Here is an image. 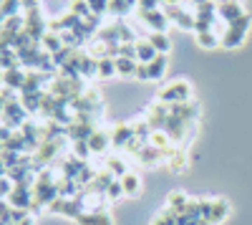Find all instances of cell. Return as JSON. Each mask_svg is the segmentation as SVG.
I'll return each instance as SVG.
<instances>
[{"label":"cell","mask_w":252,"mask_h":225,"mask_svg":"<svg viewBox=\"0 0 252 225\" xmlns=\"http://www.w3.org/2000/svg\"><path fill=\"white\" fill-rule=\"evenodd\" d=\"M169 112H172V104H161V101H157L154 107H149V112H146V124L152 127V132L164 129L166 119H169Z\"/></svg>","instance_id":"obj_9"},{"label":"cell","mask_w":252,"mask_h":225,"mask_svg":"<svg viewBox=\"0 0 252 225\" xmlns=\"http://www.w3.org/2000/svg\"><path fill=\"white\" fill-rule=\"evenodd\" d=\"M20 8H23L20 0H5V3L0 5V13H3L5 18H13V15H20Z\"/></svg>","instance_id":"obj_39"},{"label":"cell","mask_w":252,"mask_h":225,"mask_svg":"<svg viewBox=\"0 0 252 225\" xmlns=\"http://www.w3.org/2000/svg\"><path fill=\"white\" fill-rule=\"evenodd\" d=\"M48 210L53 215H63V218H71V220H78L83 213H86L78 197H56L48 205Z\"/></svg>","instance_id":"obj_4"},{"label":"cell","mask_w":252,"mask_h":225,"mask_svg":"<svg viewBox=\"0 0 252 225\" xmlns=\"http://www.w3.org/2000/svg\"><path fill=\"white\" fill-rule=\"evenodd\" d=\"M106 170L114 175V177H124L126 172H129V170H126V162L124 159H119V157H111V159H106Z\"/></svg>","instance_id":"obj_37"},{"label":"cell","mask_w":252,"mask_h":225,"mask_svg":"<svg viewBox=\"0 0 252 225\" xmlns=\"http://www.w3.org/2000/svg\"><path fill=\"white\" fill-rule=\"evenodd\" d=\"M199 205H202V218H207L212 225L222 223L229 215V202L222 200V197H215V200L204 197V200H199Z\"/></svg>","instance_id":"obj_5"},{"label":"cell","mask_w":252,"mask_h":225,"mask_svg":"<svg viewBox=\"0 0 252 225\" xmlns=\"http://www.w3.org/2000/svg\"><path fill=\"white\" fill-rule=\"evenodd\" d=\"M56 197H61L58 195V188H56V180H53V172L46 167V170L38 172V180H35V185H33V205H31V210L35 213V210L48 208Z\"/></svg>","instance_id":"obj_1"},{"label":"cell","mask_w":252,"mask_h":225,"mask_svg":"<svg viewBox=\"0 0 252 225\" xmlns=\"http://www.w3.org/2000/svg\"><path fill=\"white\" fill-rule=\"evenodd\" d=\"M149 145H152V147H157V150H161V152H166V150L172 147V139L166 137V132H161V129H159V132H152Z\"/></svg>","instance_id":"obj_33"},{"label":"cell","mask_w":252,"mask_h":225,"mask_svg":"<svg viewBox=\"0 0 252 225\" xmlns=\"http://www.w3.org/2000/svg\"><path fill=\"white\" fill-rule=\"evenodd\" d=\"M134 78H139V81H152V78H149V66H146V64H139Z\"/></svg>","instance_id":"obj_46"},{"label":"cell","mask_w":252,"mask_h":225,"mask_svg":"<svg viewBox=\"0 0 252 225\" xmlns=\"http://www.w3.org/2000/svg\"><path fill=\"white\" fill-rule=\"evenodd\" d=\"M40 48H43L46 53H58L61 48H66V46H63V38L58 36V33H53V31H48L43 38H40Z\"/></svg>","instance_id":"obj_24"},{"label":"cell","mask_w":252,"mask_h":225,"mask_svg":"<svg viewBox=\"0 0 252 225\" xmlns=\"http://www.w3.org/2000/svg\"><path fill=\"white\" fill-rule=\"evenodd\" d=\"M26 137L23 134H20V129L18 132H13L10 134V139L5 142V150H10V152H18V154H26Z\"/></svg>","instance_id":"obj_31"},{"label":"cell","mask_w":252,"mask_h":225,"mask_svg":"<svg viewBox=\"0 0 252 225\" xmlns=\"http://www.w3.org/2000/svg\"><path fill=\"white\" fill-rule=\"evenodd\" d=\"M159 5H161V0H139L136 3L139 10H159Z\"/></svg>","instance_id":"obj_45"},{"label":"cell","mask_w":252,"mask_h":225,"mask_svg":"<svg viewBox=\"0 0 252 225\" xmlns=\"http://www.w3.org/2000/svg\"><path fill=\"white\" fill-rule=\"evenodd\" d=\"M26 33L35 40V43H40V38L48 33V23L43 20V15H40V8L28 10V15H26Z\"/></svg>","instance_id":"obj_7"},{"label":"cell","mask_w":252,"mask_h":225,"mask_svg":"<svg viewBox=\"0 0 252 225\" xmlns=\"http://www.w3.org/2000/svg\"><path fill=\"white\" fill-rule=\"evenodd\" d=\"M13 188H15V182H13L10 177H0V197H3V200H8V197H10Z\"/></svg>","instance_id":"obj_42"},{"label":"cell","mask_w":252,"mask_h":225,"mask_svg":"<svg viewBox=\"0 0 252 225\" xmlns=\"http://www.w3.org/2000/svg\"><path fill=\"white\" fill-rule=\"evenodd\" d=\"M26 109H23V104L20 101H10V104H5V109H3V114H0V124H5V127H23L26 124Z\"/></svg>","instance_id":"obj_8"},{"label":"cell","mask_w":252,"mask_h":225,"mask_svg":"<svg viewBox=\"0 0 252 225\" xmlns=\"http://www.w3.org/2000/svg\"><path fill=\"white\" fill-rule=\"evenodd\" d=\"M0 225H10V223H0Z\"/></svg>","instance_id":"obj_54"},{"label":"cell","mask_w":252,"mask_h":225,"mask_svg":"<svg viewBox=\"0 0 252 225\" xmlns=\"http://www.w3.org/2000/svg\"><path fill=\"white\" fill-rule=\"evenodd\" d=\"M189 202H192V200H189L184 192H172L169 195V210H174L177 215H182L189 208Z\"/></svg>","instance_id":"obj_29"},{"label":"cell","mask_w":252,"mask_h":225,"mask_svg":"<svg viewBox=\"0 0 252 225\" xmlns=\"http://www.w3.org/2000/svg\"><path fill=\"white\" fill-rule=\"evenodd\" d=\"M26 78H28V74H26L23 69H10V71H3V86H8V89H13V91H23Z\"/></svg>","instance_id":"obj_16"},{"label":"cell","mask_w":252,"mask_h":225,"mask_svg":"<svg viewBox=\"0 0 252 225\" xmlns=\"http://www.w3.org/2000/svg\"><path fill=\"white\" fill-rule=\"evenodd\" d=\"M134 137L136 139H141L144 145H149V137H152V127L146 124V119H139V121H134Z\"/></svg>","instance_id":"obj_35"},{"label":"cell","mask_w":252,"mask_h":225,"mask_svg":"<svg viewBox=\"0 0 252 225\" xmlns=\"http://www.w3.org/2000/svg\"><path fill=\"white\" fill-rule=\"evenodd\" d=\"M86 167V159H78L76 154H68L66 159L61 162V175L63 177H71V180H78V175Z\"/></svg>","instance_id":"obj_14"},{"label":"cell","mask_w":252,"mask_h":225,"mask_svg":"<svg viewBox=\"0 0 252 225\" xmlns=\"http://www.w3.org/2000/svg\"><path fill=\"white\" fill-rule=\"evenodd\" d=\"M18 225H35V220H33V218H31V215H28V218H26V220H23V223H18Z\"/></svg>","instance_id":"obj_50"},{"label":"cell","mask_w":252,"mask_h":225,"mask_svg":"<svg viewBox=\"0 0 252 225\" xmlns=\"http://www.w3.org/2000/svg\"><path fill=\"white\" fill-rule=\"evenodd\" d=\"M121 195H124V188H121V180H114L111 185L106 188V197H109V200H119Z\"/></svg>","instance_id":"obj_43"},{"label":"cell","mask_w":252,"mask_h":225,"mask_svg":"<svg viewBox=\"0 0 252 225\" xmlns=\"http://www.w3.org/2000/svg\"><path fill=\"white\" fill-rule=\"evenodd\" d=\"M8 69V58H5V53L0 51V71H5Z\"/></svg>","instance_id":"obj_48"},{"label":"cell","mask_w":252,"mask_h":225,"mask_svg":"<svg viewBox=\"0 0 252 225\" xmlns=\"http://www.w3.org/2000/svg\"><path fill=\"white\" fill-rule=\"evenodd\" d=\"M20 3H23L26 10H35L38 8V0H20Z\"/></svg>","instance_id":"obj_47"},{"label":"cell","mask_w":252,"mask_h":225,"mask_svg":"<svg viewBox=\"0 0 252 225\" xmlns=\"http://www.w3.org/2000/svg\"><path fill=\"white\" fill-rule=\"evenodd\" d=\"M131 8H134V3H129V0H109V13L111 15L124 18L126 13H131Z\"/></svg>","instance_id":"obj_34"},{"label":"cell","mask_w":252,"mask_h":225,"mask_svg":"<svg viewBox=\"0 0 252 225\" xmlns=\"http://www.w3.org/2000/svg\"><path fill=\"white\" fill-rule=\"evenodd\" d=\"M157 56L159 53L154 51V46L149 43V40H136V61L139 64H152Z\"/></svg>","instance_id":"obj_25"},{"label":"cell","mask_w":252,"mask_h":225,"mask_svg":"<svg viewBox=\"0 0 252 225\" xmlns=\"http://www.w3.org/2000/svg\"><path fill=\"white\" fill-rule=\"evenodd\" d=\"M131 137H134V127L131 124H116V129L111 132V145L124 150L126 145H129Z\"/></svg>","instance_id":"obj_19"},{"label":"cell","mask_w":252,"mask_h":225,"mask_svg":"<svg viewBox=\"0 0 252 225\" xmlns=\"http://www.w3.org/2000/svg\"><path fill=\"white\" fill-rule=\"evenodd\" d=\"M8 202L13 208H20V210H31L33 205V188H26V185H15Z\"/></svg>","instance_id":"obj_12"},{"label":"cell","mask_w":252,"mask_h":225,"mask_svg":"<svg viewBox=\"0 0 252 225\" xmlns=\"http://www.w3.org/2000/svg\"><path fill=\"white\" fill-rule=\"evenodd\" d=\"M111 145V134H106V132H101V129H96L94 134H91V139H89V150H91V154H101V152H106V147Z\"/></svg>","instance_id":"obj_21"},{"label":"cell","mask_w":252,"mask_h":225,"mask_svg":"<svg viewBox=\"0 0 252 225\" xmlns=\"http://www.w3.org/2000/svg\"><path fill=\"white\" fill-rule=\"evenodd\" d=\"M217 15L229 26V23H235V20H240L242 15H247V13L242 10L240 0H224V3H217Z\"/></svg>","instance_id":"obj_11"},{"label":"cell","mask_w":252,"mask_h":225,"mask_svg":"<svg viewBox=\"0 0 252 225\" xmlns=\"http://www.w3.org/2000/svg\"><path fill=\"white\" fill-rule=\"evenodd\" d=\"M164 159H166V165H169V170H174V172L187 170V150L184 147H169Z\"/></svg>","instance_id":"obj_15"},{"label":"cell","mask_w":252,"mask_h":225,"mask_svg":"<svg viewBox=\"0 0 252 225\" xmlns=\"http://www.w3.org/2000/svg\"><path fill=\"white\" fill-rule=\"evenodd\" d=\"M164 13H166V18H169V20H174L179 28H184V31H194V15H192V13H187L182 5L164 8Z\"/></svg>","instance_id":"obj_13"},{"label":"cell","mask_w":252,"mask_h":225,"mask_svg":"<svg viewBox=\"0 0 252 225\" xmlns=\"http://www.w3.org/2000/svg\"><path fill=\"white\" fill-rule=\"evenodd\" d=\"M139 18L152 28V33H166L169 28V18L164 10H139Z\"/></svg>","instance_id":"obj_10"},{"label":"cell","mask_w":252,"mask_h":225,"mask_svg":"<svg viewBox=\"0 0 252 225\" xmlns=\"http://www.w3.org/2000/svg\"><path fill=\"white\" fill-rule=\"evenodd\" d=\"M136 66H139V61H134V58H116V74L119 76H134L136 74Z\"/></svg>","instance_id":"obj_30"},{"label":"cell","mask_w":252,"mask_h":225,"mask_svg":"<svg viewBox=\"0 0 252 225\" xmlns=\"http://www.w3.org/2000/svg\"><path fill=\"white\" fill-rule=\"evenodd\" d=\"M98 107H101V99H98V91L96 89H86L83 91L73 104H71V112H76V114H94V112H98Z\"/></svg>","instance_id":"obj_6"},{"label":"cell","mask_w":252,"mask_h":225,"mask_svg":"<svg viewBox=\"0 0 252 225\" xmlns=\"http://www.w3.org/2000/svg\"><path fill=\"white\" fill-rule=\"evenodd\" d=\"M0 89H3V71H0Z\"/></svg>","instance_id":"obj_52"},{"label":"cell","mask_w":252,"mask_h":225,"mask_svg":"<svg viewBox=\"0 0 252 225\" xmlns=\"http://www.w3.org/2000/svg\"><path fill=\"white\" fill-rule=\"evenodd\" d=\"M250 23H252L250 15H242L240 20L229 23L227 31H224V36H222V46H224V48H237V46H242V40H245V36H247V31H250Z\"/></svg>","instance_id":"obj_3"},{"label":"cell","mask_w":252,"mask_h":225,"mask_svg":"<svg viewBox=\"0 0 252 225\" xmlns=\"http://www.w3.org/2000/svg\"><path fill=\"white\" fill-rule=\"evenodd\" d=\"M146 66H149V78H152V81H159V78L166 74V56L159 53L152 64H146Z\"/></svg>","instance_id":"obj_28"},{"label":"cell","mask_w":252,"mask_h":225,"mask_svg":"<svg viewBox=\"0 0 252 225\" xmlns=\"http://www.w3.org/2000/svg\"><path fill=\"white\" fill-rule=\"evenodd\" d=\"M0 177H8V167H5L3 159H0Z\"/></svg>","instance_id":"obj_49"},{"label":"cell","mask_w":252,"mask_h":225,"mask_svg":"<svg viewBox=\"0 0 252 225\" xmlns=\"http://www.w3.org/2000/svg\"><path fill=\"white\" fill-rule=\"evenodd\" d=\"M146 40L154 46L157 53H164V56H166V51L172 48V40H169V36H166V33H149V38H146Z\"/></svg>","instance_id":"obj_27"},{"label":"cell","mask_w":252,"mask_h":225,"mask_svg":"<svg viewBox=\"0 0 252 225\" xmlns=\"http://www.w3.org/2000/svg\"><path fill=\"white\" fill-rule=\"evenodd\" d=\"M215 3H224V0H215Z\"/></svg>","instance_id":"obj_53"},{"label":"cell","mask_w":252,"mask_h":225,"mask_svg":"<svg viewBox=\"0 0 252 225\" xmlns=\"http://www.w3.org/2000/svg\"><path fill=\"white\" fill-rule=\"evenodd\" d=\"M121 188H124V195H126V197H136V195L141 192V180H139V175H136V172H126V175L121 177Z\"/></svg>","instance_id":"obj_22"},{"label":"cell","mask_w":252,"mask_h":225,"mask_svg":"<svg viewBox=\"0 0 252 225\" xmlns=\"http://www.w3.org/2000/svg\"><path fill=\"white\" fill-rule=\"evenodd\" d=\"M197 43L202 48H217V43H222V40L212 33V31H207V33H197Z\"/></svg>","instance_id":"obj_38"},{"label":"cell","mask_w":252,"mask_h":225,"mask_svg":"<svg viewBox=\"0 0 252 225\" xmlns=\"http://www.w3.org/2000/svg\"><path fill=\"white\" fill-rule=\"evenodd\" d=\"M152 225H179V215L174 213V210H169V208H166Z\"/></svg>","instance_id":"obj_40"},{"label":"cell","mask_w":252,"mask_h":225,"mask_svg":"<svg viewBox=\"0 0 252 225\" xmlns=\"http://www.w3.org/2000/svg\"><path fill=\"white\" fill-rule=\"evenodd\" d=\"M94 132H96L94 124H83V121H71V124L66 127V137L73 139V142H81V139H86V142H89Z\"/></svg>","instance_id":"obj_17"},{"label":"cell","mask_w":252,"mask_h":225,"mask_svg":"<svg viewBox=\"0 0 252 225\" xmlns=\"http://www.w3.org/2000/svg\"><path fill=\"white\" fill-rule=\"evenodd\" d=\"M43 89L40 91H33V94H20V104L28 114H40V101H43Z\"/></svg>","instance_id":"obj_20"},{"label":"cell","mask_w":252,"mask_h":225,"mask_svg":"<svg viewBox=\"0 0 252 225\" xmlns=\"http://www.w3.org/2000/svg\"><path fill=\"white\" fill-rule=\"evenodd\" d=\"M5 152V145H3V142H0V154H3Z\"/></svg>","instance_id":"obj_51"},{"label":"cell","mask_w":252,"mask_h":225,"mask_svg":"<svg viewBox=\"0 0 252 225\" xmlns=\"http://www.w3.org/2000/svg\"><path fill=\"white\" fill-rule=\"evenodd\" d=\"M98 76H101V78L116 76V58H101V61H98Z\"/></svg>","instance_id":"obj_36"},{"label":"cell","mask_w":252,"mask_h":225,"mask_svg":"<svg viewBox=\"0 0 252 225\" xmlns=\"http://www.w3.org/2000/svg\"><path fill=\"white\" fill-rule=\"evenodd\" d=\"M76 223H78V225H114L111 215H106V213H94V210H86Z\"/></svg>","instance_id":"obj_23"},{"label":"cell","mask_w":252,"mask_h":225,"mask_svg":"<svg viewBox=\"0 0 252 225\" xmlns=\"http://www.w3.org/2000/svg\"><path fill=\"white\" fill-rule=\"evenodd\" d=\"M3 3H5V0H0V5H3Z\"/></svg>","instance_id":"obj_55"},{"label":"cell","mask_w":252,"mask_h":225,"mask_svg":"<svg viewBox=\"0 0 252 225\" xmlns=\"http://www.w3.org/2000/svg\"><path fill=\"white\" fill-rule=\"evenodd\" d=\"M10 213H13V205L8 200L0 197V223H10ZM13 225V223H10Z\"/></svg>","instance_id":"obj_44"},{"label":"cell","mask_w":252,"mask_h":225,"mask_svg":"<svg viewBox=\"0 0 252 225\" xmlns=\"http://www.w3.org/2000/svg\"><path fill=\"white\" fill-rule=\"evenodd\" d=\"M71 154H76L78 159H86V157L91 154V150H89V142H86V139L73 142V152H71Z\"/></svg>","instance_id":"obj_41"},{"label":"cell","mask_w":252,"mask_h":225,"mask_svg":"<svg viewBox=\"0 0 252 225\" xmlns=\"http://www.w3.org/2000/svg\"><path fill=\"white\" fill-rule=\"evenodd\" d=\"M164 157H166V152H161V150H157L152 145H146L141 150V154H139V162H144V165H157V162H161Z\"/></svg>","instance_id":"obj_26"},{"label":"cell","mask_w":252,"mask_h":225,"mask_svg":"<svg viewBox=\"0 0 252 225\" xmlns=\"http://www.w3.org/2000/svg\"><path fill=\"white\" fill-rule=\"evenodd\" d=\"M78 71H81V78L98 76V61L91 58L86 51H81V53H78Z\"/></svg>","instance_id":"obj_18"},{"label":"cell","mask_w":252,"mask_h":225,"mask_svg":"<svg viewBox=\"0 0 252 225\" xmlns=\"http://www.w3.org/2000/svg\"><path fill=\"white\" fill-rule=\"evenodd\" d=\"M68 5H71L68 10H71L73 15H78L81 20H86L89 15H94V13H91V5H89V0H71Z\"/></svg>","instance_id":"obj_32"},{"label":"cell","mask_w":252,"mask_h":225,"mask_svg":"<svg viewBox=\"0 0 252 225\" xmlns=\"http://www.w3.org/2000/svg\"><path fill=\"white\" fill-rule=\"evenodd\" d=\"M192 96V84L189 81H174V84H166L159 91V101L161 104H184Z\"/></svg>","instance_id":"obj_2"}]
</instances>
